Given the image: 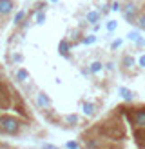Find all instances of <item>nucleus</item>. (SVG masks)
Segmentation results:
<instances>
[{
    "label": "nucleus",
    "instance_id": "2eb2a0df",
    "mask_svg": "<svg viewBox=\"0 0 145 149\" xmlns=\"http://www.w3.org/2000/svg\"><path fill=\"white\" fill-rule=\"evenodd\" d=\"M102 68H104V64H102V62H91L89 71H91L93 74H96V73H100V71H102Z\"/></svg>",
    "mask_w": 145,
    "mask_h": 149
},
{
    "label": "nucleus",
    "instance_id": "6ab92c4d",
    "mask_svg": "<svg viewBox=\"0 0 145 149\" xmlns=\"http://www.w3.org/2000/svg\"><path fill=\"white\" fill-rule=\"evenodd\" d=\"M116 27H118V22H116V20H109L107 24H105V29H107L109 33H113Z\"/></svg>",
    "mask_w": 145,
    "mask_h": 149
},
{
    "label": "nucleus",
    "instance_id": "ddd939ff",
    "mask_svg": "<svg viewBox=\"0 0 145 149\" xmlns=\"http://www.w3.org/2000/svg\"><path fill=\"white\" fill-rule=\"evenodd\" d=\"M14 77H17V80H18V82H24V80H27V78H29V71H27V69H24V68H20V69L17 71V74H14Z\"/></svg>",
    "mask_w": 145,
    "mask_h": 149
},
{
    "label": "nucleus",
    "instance_id": "4468645a",
    "mask_svg": "<svg viewBox=\"0 0 145 149\" xmlns=\"http://www.w3.org/2000/svg\"><path fill=\"white\" fill-rule=\"evenodd\" d=\"M134 138L138 140V144L145 142V129H134Z\"/></svg>",
    "mask_w": 145,
    "mask_h": 149
},
{
    "label": "nucleus",
    "instance_id": "bb28decb",
    "mask_svg": "<svg viewBox=\"0 0 145 149\" xmlns=\"http://www.w3.org/2000/svg\"><path fill=\"white\" fill-rule=\"evenodd\" d=\"M42 149H60V147H56V146H53V144H44Z\"/></svg>",
    "mask_w": 145,
    "mask_h": 149
},
{
    "label": "nucleus",
    "instance_id": "20e7f679",
    "mask_svg": "<svg viewBox=\"0 0 145 149\" xmlns=\"http://www.w3.org/2000/svg\"><path fill=\"white\" fill-rule=\"evenodd\" d=\"M11 104H13V95L7 87H4L0 91V109H9Z\"/></svg>",
    "mask_w": 145,
    "mask_h": 149
},
{
    "label": "nucleus",
    "instance_id": "7c9ffc66",
    "mask_svg": "<svg viewBox=\"0 0 145 149\" xmlns=\"http://www.w3.org/2000/svg\"><path fill=\"white\" fill-rule=\"evenodd\" d=\"M49 2H58V0H49Z\"/></svg>",
    "mask_w": 145,
    "mask_h": 149
},
{
    "label": "nucleus",
    "instance_id": "393cba45",
    "mask_svg": "<svg viewBox=\"0 0 145 149\" xmlns=\"http://www.w3.org/2000/svg\"><path fill=\"white\" fill-rule=\"evenodd\" d=\"M138 65H140V68H145V55H142L138 58Z\"/></svg>",
    "mask_w": 145,
    "mask_h": 149
},
{
    "label": "nucleus",
    "instance_id": "423d86ee",
    "mask_svg": "<svg viewBox=\"0 0 145 149\" xmlns=\"http://www.w3.org/2000/svg\"><path fill=\"white\" fill-rule=\"evenodd\" d=\"M36 104H38V107L47 109L51 106V100H49V96L46 93H38V96H36Z\"/></svg>",
    "mask_w": 145,
    "mask_h": 149
},
{
    "label": "nucleus",
    "instance_id": "a211bd4d",
    "mask_svg": "<svg viewBox=\"0 0 145 149\" xmlns=\"http://www.w3.org/2000/svg\"><path fill=\"white\" fill-rule=\"evenodd\" d=\"M24 18H26V11H18L17 15H14V24H22V22H24Z\"/></svg>",
    "mask_w": 145,
    "mask_h": 149
},
{
    "label": "nucleus",
    "instance_id": "c756f323",
    "mask_svg": "<svg viewBox=\"0 0 145 149\" xmlns=\"http://www.w3.org/2000/svg\"><path fill=\"white\" fill-rule=\"evenodd\" d=\"M4 87H6V86L2 84V80H0V91H2V89H4Z\"/></svg>",
    "mask_w": 145,
    "mask_h": 149
},
{
    "label": "nucleus",
    "instance_id": "1a4fd4ad",
    "mask_svg": "<svg viewBox=\"0 0 145 149\" xmlns=\"http://www.w3.org/2000/svg\"><path fill=\"white\" fill-rule=\"evenodd\" d=\"M85 20L89 22V24H94V26H96L98 20H100V13H98V11H89V13L85 15Z\"/></svg>",
    "mask_w": 145,
    "mask_h": 149
},
{
    "label": "nucleus",
    "instance_id": "f8f14e48",
    "mask_svg": "<svg viewBox=\"0 0 145 149\" xmlns=\"http://www.w3.org/2000/svg\"><path fill=\"white\" fill-rule=\"evenodd\" d=\"M85 149H100V142L96 138H85Z\"/></svg>",
    "mask_w": 145,
    "mask_h": 149
},
{
    "label": "nucleus",
    "instance_id": "9b49d317",
    "mask_svg": "<svg viewBox=\"0 0 145 149\" xmlns=\"http://www.w3.org/2000/svg\"><path fill=\"white\" fill-rule=\"evenodd\" d=\"M94 113H96V106H94V104H91V102H85V104H84V115H85V116H93Z\"/></svg>",
    "mask_w": 145,
    "mask_h": 149
},
{
    "label": "nucleus",
    "instance_id": "6e6552de",
    "mask_svg": "<svg viewBox=\"0 0 145 149\" xmlns=\"http://www.w3.org/2000/svg\"><path fill=\"white\" fill-rule=\"evenodd\" d=\"M118 93L125 102H133L134 100V93L130 91V89H127V87H118Z\"/></svg>",
    "mask_w": 145,
    "mask_h": 149
},
{
    "label": "nucleus",
    "instance_id": "a878e982",
    "mask_svg": "<svg viewBox=\"0 0 145 149\" xmlns=\"http://www.w3.org/2000/svg\"><path fill=\"white\" fill-rule=\"evenodd\" d=\"M111 9H113V11H120V9H122V6H120L118 2H113V6H111Z\"/></svg>",
    "mask_w": 145,
    "mask_h": 149
},
{
    "label": "nucleus",
    "instance_id": "4be33fe9",
    "mask_svg": "<svg viewBox=\"0 0 145 149\" xmlns=\"http://www.w3.org/2000/svg\"><path fill=\"white\" fill-rule=\"evenodd\" d=\"M46 22V13H36V24H44Z\"/></svg>",
    "mask_w": 145,
    "mask_h": 149
},
{
    "label": "nucleus",
    "instance_id": "aec40b11",
    "mask_svg": "<svg viewBox=\"0 0 145 149\" xmlns=\"http://www.w3.org/2000/svg\"><path fill=\"white\" fill-rule=\"evenodd\" d=\"M82 42L85 44V46H91V44H94V42H96V35H94V33H93V35H87V36H85V38H84Z\"/></svg>",
    "mask_w": 145,
    "mask_h": 149
},
{
    "label": "nucleus",
    "instance_id": "412c9836",
    "mask_svg": "<svg viewBox=\"0 0 145 149\" xmlns=\"http://www.w3.org/2000/svg\"><path fill=\"white\" fill-rule=\"evenodd\" d=\"M136 24H138V27H140V29H143V31H145V13H142L140 17H138Z\"/></svg>",
    "mask_w": 145,
    "mask_h": 149
},
{
    "label": "nucleus",
    "instance_id": "f257e3e1",
    "mask_svg": "<svg viewBox=\"0 0 145 149\" xmlns=\"http://www.w3.org/2000/svg\"><path fill=\"white\" fill-rule=\"evenodd\" d=\"M116 109L122 111V113L129 118V122L133 124L134 129H145V106L138 107V109H130V107H125V106H120Z\"/></svg>",
    "mask_w": 145,
    "mask_h": 149
},
{
    "label": "nucleus",
    "instance_id": "b1692460",
    "mask_svg": "<svg viewBox=\"0 0 145 149\" xmlns=\"http://www.w3.org/2000/svg\"><path fill=\"white\" fill-rule=\"evenodd\" d=\"M122 44H123V40H122V38H116V40L111 44V47H113V49H118V47L122 46Z\"/></svg>",
    "mask_w": 145,
    "mask_h": 149
},
{
    "label": "nucleus",
    "instance_id": "cd10ccee",
    "mask_svg": "<svg viewBox=\"0 0 145 149\" xmlns=\"http://www.w3.org/2000/svg\"><path fill=\"white\" fill-rule=\"evenodd\" d=\"M107 69H109V71H113V69H114V64H113V62H109V64H107Z\"/></svg>",
    "mask_w": 145,
    "mask_h": 149
},
{
    "label": "nucleus",
    "instance_id": "f03ea898",
    "mask_svg": "<svg viewBox=\"0 0 145 149\" xmlns=\"http://www.w3.org/2000/svg\"><path fill=\"white\" fill-rule=\"evenodd\" d=\"M22 124L24 122L20 118L11 116V115H4V116H0V133H4V135H17L22 129Z\"/></svg>",
    "mask_w": 145,
    "mask_h": 149
},
{
    "label": "nucleus",
    "instance_id": "f3484780",
    "mask_svg": "<svg viewBox=\"0 0 145 149\" xmlns=\"http://www.w3.org/2000/svg\"><path fill=\"white\" fill-rule=\"evenodd\" d=\"M127 38L133 40V42H140V40H142V38H140V31H129Z\"/></svg>",
    "mask_w": 145,
    "mask_h": 149
},
{
    "label": "nucleus",
    "instance_id": "0eeeda50",
    "mask_svg": "<svg viewBox=\"0 0 145 149\" xmlns=\"http://www.w3.org/2000/svg\"><path fill=\"white\" fill-rule=\"evenodd\" d=\"M69 49H71V44L67 40H60V44H58V53L65 58H69Z\"/></svg>",
    "mask_w": 145,
    "mask_h": 149
},
{
    "label": "nucleus",
    "instance_id": "9d476101",
    "mask_svg": "<svg viewBox=\"0 0 145 149\" xmlns=\"http://www.w3.org/2000/svg\"><path fill=\"white\" fill-rule=\"evenodd\" d=\"M134 56H129V55H125L122 58V65H123V69H130V68H134Z\"/></svg>",
    "mask_w": 145,
    "mask_h": 149
},
{
    "label": "nucleus",
    "instance_id": "39448f33",
    "mask_svg": "<svg viewBox=\"0 0 145 149\" xmlns=\"http://www.w3.org/2000/svg\"><path fill=\"white\" fill-rule=\"evenodd\" d=\"M13 0H0V15L6 17V15H9L13 11Z\"/></svg>",
    "mask_w": 145,
    "mask_h": 149
},
{
    "label": "nucleus",
    "instance_id": "c85d7f7f",
    "mask_svg": "<svg viewBox=\"0 0 145 149\" xmlns=\"http://www.w3.org/2000/svg\"><path fill=\"white\" fill-rule=\"evenodd\" d=\"M14 60H17V62H22V55H14Z\"/></svg>",
    "mask_w": 145,
    "mask_h": 149
},
{
    "label": "nucleus",
    "instance_id": "dca6fc26",
    "mask_svg": "<svg viewBox=\"0 0 145 149\" xmlns=\"http://www.w3.org/2000/svg\"><path fill=\"white\" fill-rule=\"evenodd\" d=\"M64 120L67 122L69 125H75V124H78V115H75V113H72V115H67Z\"/></svg>",
    "mask_w": 145,
    "mask_h": 149
},
{
    "label": "nucleus",
    "instance_id": "5701e85b",
    "mask_svg": "<svg viewBox=\"0 0 145 149\" xmlns=\"http://www.w3.org/2000/svg\"><path fill=\"white\" fill-rule=\"evenodd\" d=\"M65 147H67V149H78V147H80V144H78V142H75V140H69V142L65 144Z\"/></svg>",
    "mask_w": 145,
    "mask_h": 149
},
{
    "label": "nucleus",
    "instance_id": "7ed1b4c3",
    "mask_svg": "<svg viewBox=\"0 0 145 149\" xmlns=\"http://www.w3.org/2000/svg\"><path fill=\"white\" fill-rule=\"evenodd\" d=\"M122 9H123V17H125L129 22H136V20H138V7H136L133 2L125 4Z\"/></svg>",
    "mask_w": 145,
    "mask_h": 149
}]
</instances>
